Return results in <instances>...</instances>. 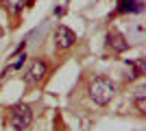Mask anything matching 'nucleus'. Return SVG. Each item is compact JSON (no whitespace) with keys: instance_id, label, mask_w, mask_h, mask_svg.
<instances>
[{"instance_id":"nucleus-7","label":"nucleus","mask_w":146,"mask_h":131,"mask_svg":"<svg viewBox=\"0 0 146 131\" xmlns=\"http://www.w3.org/2000/svg\"><path fill=\"white\" fill-rule=\"evenodd\" d=\"M118 11H120V13L142 11V0H120V2H118Z\"/></svg>"},{"instance_id":"nucleus-2","label":"nucleus","mask_w":146,"mask_h":131,"mask_svg":"<svg viewBox=\"0 0 146 131\" xmlns=\"http://www.w3.org/2000/svg\"><path fill=\"white\" fill-rule=\"evenodd\" d=\"M33 122V109L29 105H15L11 107V127L15 131H24Z\"/></svg>"},{"instance_id":"nucleus-1","label":"nucleus","mask_w":146,"mask_h":131,"mask_svg":"<svg viewBox=\"0 0 146 131\" xmlns=\"http://www.w3.org/2000/svg\"><path fill=\"white\" fill-rule=\"evenodd\" d=\"M87 92H90V98L96 103V105H107L111 98H113V94H116V85L107 79V76H96L94 81H90V87H87Z\"/></svg>"},{"instance_id":"nucleus-6","label":"nucleus","mask_w":146,"mask_h":131,"mask_svg":"<svg viewBox=\"0 0 146 131\" xmlns=\"http://www.w3.org/2000/svg\"><path fill=\"white\" fill-rule=\"evenodd\" d=\"M0 7H2L7 13H11V15H18V13L26 7V0H0Z\"/></svg>"},{"instance_id":"nucleus-8","label":"nucleus","mask_w":146,"mask_h":131,"mask_svg":"<svg viewBox=\"0 0 146 131\" xmlns=\"http://www.w3.org/2000/svg\"><path fill=\"white\" fill-rule=\"evenodd\" d=\"M133 103H135V107H137L140 114H146V90L144 87H137V90H135Z\"/></svg>"},{"instance_id":"nucleus-5","label":"nucleus","mask_w":146,"mask_h":131,"mask_svg":"<svg viewBox=\"0 0 146 131\" xmlns=\"http://www.w3.org/2000/svg\"><path fill=\"white\" fill-rule=\"evenodd\" d=\"M107 46H109L113 53H124V50L129 48V42H127V37L122 35L120 31H109L107 33Z\"/></svg>"},{"instance_id":"nucleus-4","label":"nucleus","mask_w":146,"mask_h":131,"mask_svg":"<svg viewBox=\"0 0 146 131\" xmlns=\"http://www.w3.org/2000/svg\"><path fill=\"white\" fill-rule=\"evenodd\" d=\"M46 74H48V63L42 61V59H35V61H31V66L26 68V72H24V81L33 85V83H39Z\"/></svg>"},{"instance_id":"nucleus-9","label":"nucleus","mask_w":146,"mask_h":131,"mask_svg":"<svg viewBox=\"0 0 146 131\" xmlns=\"http://www.w3.org/2000/svg\"><path fill=\"white\" fill-rule=\"evenodd\" d=\"M131 68H133V72L129 74V79H137V76L144 74V61L142 59H135V61H127Z\"/></svg>"},{"instance_id":"nucleus-10","label":"nucleus","mask_w":146,"mask_h":131,"mask_svg":"<svg viewBox=\"0 0 146 131\" xmlns=\"http://www.w3.org/2000/svg\"><path fill=\"white\" fill-rule=\"evenodd\" d=\"M0 35H2V31H0Z\"/></svg>"},{"instance_id":"nucleus-3","label":"nucleus","mask_w":146,"mask_h":131,"mask_svg":"<svg viewBox=\"0 0 146 131\" xmlns=\"http://www.w3.org/2000/svg\"><path fill=\"white\" fill-rule=\"evenodd\" d=\"M74 42H76V33L72 31V29H68L66 24H59L55 29V44L59 50H68L72 48Z\"/></svg>"}]
</instances>
